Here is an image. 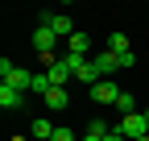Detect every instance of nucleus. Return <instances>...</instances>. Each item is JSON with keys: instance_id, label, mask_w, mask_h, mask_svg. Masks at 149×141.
<instances>
[{"instance_id": "4468645a", "label": "nucleus", "mask_w": 149, "mask_h": 141, "mask_svg": "<svg viewBox=\"0 0 149 141\" xmlns=\"http://www.w3.org/2000/svg\"><path fill=\"white\" fill-rule=\"evenodd\" d=\"M87 133H91V137H108V133H112V125H108L104 116H91V120H87Z\"/></svg>"}, {"instance_id": "dca6fc26", "label": "nucleus", "mask_w": 149, "mask_h": 141, "mask_svg": "<svg viewBox=\"0 0 149 141\" xmlns=\"http://www.w3.org/2000/svg\"><path fill=\"white\" fill-rule=\"evenodd\" d=\"M50 87H54V83H50V75H33V87H29V91H37V96H46Z\"/></svg>"}, {"instance_id": "6e6552de", "label": "nucleus", "mask_w": 149, "mask_h": 141, "mask_svg": "<svg viewBox=\"0 0 149 141\" xmlns=\"http://www.w3.org/2000/svg\"><path fill=\"white\" fill-rule=\"evenodd\" d=\"M46 75H50V83H54V87H66V83L74 79V70L66 66V58H58L54 66H46Z\"/></svg>"}, {"instance_id": "423d86ee", "label": "nucleus", "mask_w": 149, "mask_h": 141, "mask_svg": "<svg viewBox=\"0 0 149 141\" xmlns=\"http://www.w3.org/2000/svg\"><path fill=\"white\" fill-rule=\"evenodd\" d=\"M91 62H95V70H100L104 79H112L116 70H124V66H120V54H112V50H100V54L91 58Z\"/></svg>"}, {"instance_id": "f257e3e1", "label": "nucleus", "mask_w": 149, "mask_h": 141, "mask_svg": "<svg viewBox=\"0 0 149 141\" xmlns=\"http://www.w3.org/2000/svg\"><path fill=\"white\" fill-rule=\"evenodd\" d=\"M0 79H4L8 87H17V91H29V87H33V75L21 70L17 62H8V58H0Z\"/></svg>"}, {"instance_id": "6ab92c4d", "label": "nucleus", "mask_w": 149, "mask_h": 141, "mask_svg": "<svg viewBox=\"0 0 149 141\" xmlns=\"http://www.w3.org/2000/svg\"><path fill=\"white\" fill-rule=\"evenodd\" d=\"M79 141H104V137H91V133H83V137H79Z\"/></svg>"}, {"instance_id": "9d476101", "label": "nucleus", "mask_w": 149, "mask_h": 141, "mask_svg": "<svg viewBox=\"0 0 149 141\" xmlns=\"http://www.w3.org/2000/svg\"><path fill=\"white\" fill-rule=\"evenodd\" d=\"M100 79H104V75L95 70V62H91V58H87V62H83L79 70H74V83H87V87H95Z\"/></svg>"}, {"instance_id": "0eeeda50", "label": "nucleus", "mask_w": 149, "mask_h": 141, "mask_svg": "<svg viewBox=\"0 0 149 141\" xmlns=\"http://www.w3.org/2000/svg\"><path fill=\"white\" fill-rule=\"evenodd\" d=\"M42 104L50 112H62V108H70V91H66V87H50V91L42 96Z\"/></svg>"}, {"instance_id": "7ed1b4c3", "label": "nucleus", "mask_w": 149, "mask_h": 141, "mask_svg": "<svg viewBox=\"0 0 149 141\" xmlns=\"http://www.w3.org/2000/svg\"><path fill=\"white\" fill-rule=\"evenodd\" d=\"M42 25H50V29L58 33V38H66V42L79 33V29H74V21H70L66 13H42Z\"/></svg>"}, {"instance_id": "2eb2a0df", "label": "nucleus", "mask_w": 149, "mask_h": 141, "mask_svg": "<svg viewBox=\"0 0 149 141\" xmlns=\"http://www.w3.org/2000/svg\"><path fill=\"white\" fill-rule=\"evenodd\" d=\"M116 108H120V116H128V112H137V100L128 96V91H120V100H116Z\"/></svg>"}, {"instance_id": "aec40b11", "label": "nucleus", "mask_w": 149, "mask_h": 141, "mask_svg": "<svg viewBox=\"0 0 149 141\" xmlns=\"http://www.w3.org/2000/svg\"><path fill=\"white\" fill-rule=\"evenodd\" d=\"M137 141H149V133H145V137H137Z\"/></svg>"}, {"instance_id": "ddd939ff", "label": "nucleus", "mask_w": 149, "mask_h": 141, "mask_svg": "<svg viewBox=\"0 0 149 141\" xmlns=\"http://www.w3.org/2000/svg\"><path fill=\"white\" fill-rule=\"evenodd\" d=\"M66 46H70V54H83V58H87V50H91V38H87L83 29H79V33H74V38L66 42Z\"/></svg>"}, {"instance_id": "39448f33", "label": "nucleus", "mask_w": 149, "mask_h": 141, "mask_svg": "<svg viewBox=\"0 0 149 141\" xmlns=\"http://www.w3.org/2000/svg\"><path fill=\"white\" fill-rule=\"evenodd\" d=\"M91 100H95V104H112V108H116V100H120V87L112 83V79H100L95 87H91Z\"/></svg>"}, {"instance_id": "f3484780", "label": "nucleus", "mask_w": 149, "mask_h": 141, "mask_svg": "<svg viewBox=\"0 0 149 141\" xmlns=\"http://www.w3.org/2000/svg\"><path fill=\"white\" fill-rule=\"evenodd\" d=\"M54 141H74V129H66V125H58V129H54Z\"/></svg>"}, {"instance_id": "9b49d317", "label": "nucleus", "mask_w": 149, "mask_h": 141, "mask_svg": "<svg viewBox=\"0 0 149 141\" xmlns=\"http://www.w3.org/2000/svg\"><path fill=\"white\" fill-rule=\"evenodd\" d=\"M21 100H25V91H17V87L0 83V104H4V108H21Z\"/></svg>"}, {"instance_id": "1a4fd4ad", "label": "nucleus", "mask_w": 149, "mask_h": 141, "mask_svg": "<svg viewBox=\"0 0 149 141\" xmlns=\"http://www.w3.org/2000/svg\"><path fill=\"white\" fill-rule=\"evenodd\" d=\"M54 129H58V125H54L50 116H37L33 125H29V137L33 141H54Z\"/></svg>"}, {"instance_id": "412c9836", "label": "nucleus", "mask_w": 149, "mask_h": 141, "mask_svg": "<svg viewBox=\"0 0 149 141\" xmlns=\"http://www.w3.org/2000/svg\"><path fill=\"white\" fill-rule=\"evenodd\" d=\"M145 120H149V108H145Z\"/></svg>"}, {"instance_id": "20e7f679", "label": "nucleus", "mask_w": 149, "mask_h": 141, "mask_svg": "<svg viewBox=\"0 0 149 141\" xmlns=\"http://www.w3.org/2000/svg\"><path fill=\"white\" fill-rule=\"evenodd\" d=\"M54 46H58V33H54L50 25H37L33 29V50L46 58V54H54Z\"/></svg>"}, {"instance_id": "a211bd4d", "label": "nucleus", "mask_w": 149, "mask_h": 141, "mask_svg": "<svg viewBox=\"0 0 149 141\" xmlns=\"http://www.w3.org/2000/svg\"><path fill=\"white\" fill-rule=\"evenodd\" d=\"M104 141H128V137H124V133H120V129H112V133H108V137H104Z\"/></svg>"}, {"instance_id": "f03ea898", "label": "nucleus", "mask_w": 149, "mask_h": 141, "mask_svg": "<svg viewBox=\"0 0 149 141\" xmlns=\"http://www.w3.org/2000/svg\"><path fill=\"white\" fill-rule=\"evenodd\" d=\"M128 141H137V137H145L149 133V120H145V112H128V116H120V125H116Z\"/></svg>"}, {"instance_id": "f8f14e48", "label": "nucleus", "mask_w": 149, "mask_h": 141, "mask_svg": "<svg viewBox=\"0 0 149 141\" xmlns=\"http://www.w3.org/2000/svg\"><path fill=\"white\" fill-rule=\"evenodd\" d=\"M108 50H112V54H133V46H128V38H124V33H112V38H108Z\"/></svg>"}]
</instances>
